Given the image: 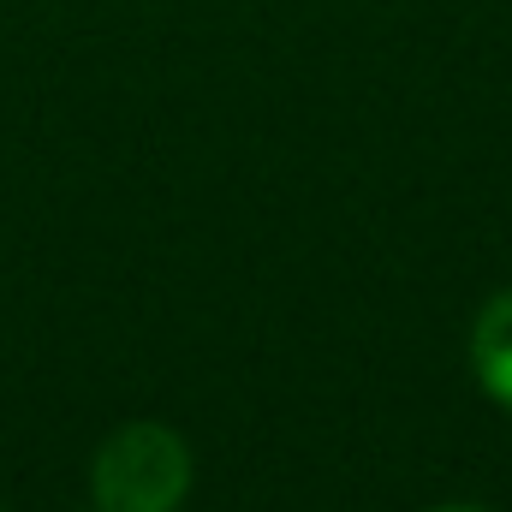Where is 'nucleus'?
<instances>
[{
    "label": "nucleus",
    "instance_id": "nucleus-1",
    "mask_svg": "<svg viewBox=\"0 0 512 512\" xmlns=\"http://www.w3.org/2000/svg\"><path fill=\"white\" fill-rule=\"evenodd\" d=\"M90 489L102 512H179L191 495V447L167 423H126L102 441Z\"/></svg>",
    "mask_w": 512,
    "mask_h": 512
},
{
    "label": "nucleus",
    "instance_id": "nucleus-2",
    "mask_svg": "<svg viewBox=\"0 0 512 512\" xmlns=\"http://www.w3.org/2000/svg\"><path fill=\"white\" fill-rule=\"evenodd\" d=\"M471 370L495 405L512 411V292H495L471 328Z\"/></svg>",
    "mask_w": 512,
    "mask_h": 512
},
{
    "label": "nucleus",
    "instance_id": "nucleus-3",
    "mask_svg": "<svg viewBox=\"0 0 512 512\" xmlns=\"http://www.w3.org/2000/svg\"><path fill=\"white\" fill-rule=\"evenodd\" d=\"M441 512H477V507H441Z\"/></svg>",
    "mask_w": 512,
    "mask_h": 512
},
{
    "label": "nucleus",
    "instance_id": "nucleus-4",
    "mask_svg": "<svg viewBox=\"0 0 512 512\" xmlns=\"http://www.w3.org/2000/svg\"><path fill=\"white\" fill-rule=\"evenodd\" d=\"M0 512H6V507H0Z\"/></svg>",
    "mask_w": 512,
    "mask_h": 512
}]
</instances>
